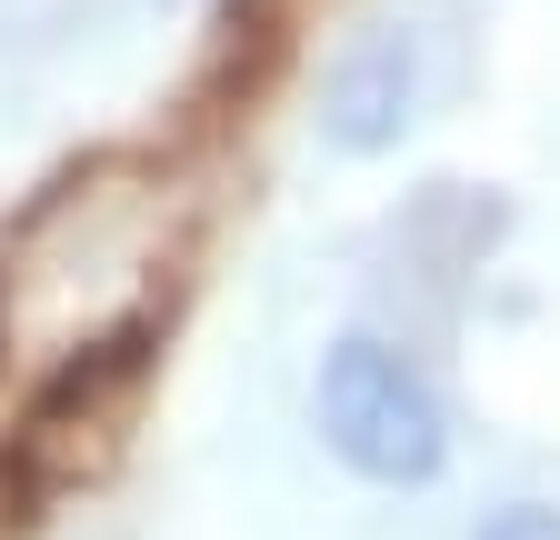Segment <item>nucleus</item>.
I'll return each mask as SVG.
<instances>
[{
    "mask_svg": "<svg viewBox=\"0 0 560 540\" xmlns=\"http://www.w3.org/2000/svg\"><path fill=\"white\" fill-rule=\"evenodd\" d=\"M320 441L361 470V481L420 491V481H441V460H451V411L390 341L350 330L320 361Z\"/></svg>",
    "mask_w": 560,
    "mask_h": 540,
    "instance_id": "nucleus-1",
    "label": "nucleus"
},
{
    "mask_svg": "<svg viewBox=\"0 0 560 540\" xmlns=\"http://www.w3.org/2000/svg\"><path fill=\"white\" fill-rule=\"evenodd\" d=\"M410 101H420V60L400 31H371L330 60V91H320V130L340 151H390L410 130Z\"/></svg>",
    "mask_w": 560,
    "mask_h": 540,
    "instance_id": "nucleus-2",
    "label": "nucleus"
},
{
    "mask_svg": "<svg viewBox=\"0 0 560 540\" xmlns=\"http://www.w3.org/2000/svg\"><path fill=\"white\" fill-rule=\"evenodd\" d=\"M470 540H560V510H530V501H511V510H490Z\"/></svg>",
    "mask_w": 560,
    "mask_h": 540,
    "instance_id": "nucleus-3",
    "label": "nucleus"
}]
</instances>
